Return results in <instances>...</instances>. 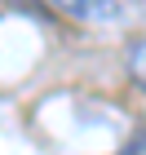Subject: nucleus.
<instances>
[{
    "label": "nucleus",
    "mask_w": 146,
    "mask_h": 155,
    "mask_svg": "<svg viewBox=\"0 0 146 155\" xmlns=\"http://www.w3.org/2000/svg\"><path fill=\"white\" fill-rule=\"evenodd\" d=\"M9 5H27V0H9Z\"/></svg>",
    "instance_id": "obj_4"
},
{
    "label": "nucleus",
    "mask_w": 146,
    "mask_h": 155,
    "mask_svg": "<svg viewBox=\"0 0 146 155\" xmlns=\"http://www.w3.org/2000/svg\"><path fill=\"white\" fill-rule=\"evenodd\" d=\"M128 75H133L137 89H146V40H137V45L128 49Z\"/></svg>",
    "instance_id": "obj_2"
},
{
    "label": "nucleus",
    "mask_w": 146,
    "mask_h": 155,
    "mask_svg": "<svg viewBox=\"0 0 146 155\" xmlns=\"http://www.w3.org/2000/svg\"><path fill=\"white\" fill-rule=\"evenodd\" d=\"M44 5L71 22H120V13H124L120 0H44Z\"/></svg>",
    "instance_id": "obj_1"
},
{
    "label": "nucleus",
    "mask_w": 146,
    "mask_h": 155,
    "mask_svg": "<svg viewBox=\"0 0 146 155\" xmlns=\"http://www.w3.org/2000/svg\"><path fill=\"white\" fill-rule=\"evenodd\" d=\"M115 155H146V133H137L133 142H128V146H120Z\"/></svg>",
    "instance_id": "obj_3"
}]
</instances>
